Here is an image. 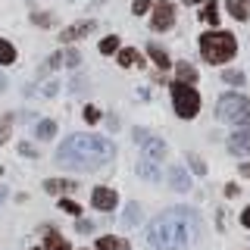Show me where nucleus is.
I'll list each match as a JSON object with an SVG mask.
<instances>
[{"instance_id": "obj_1", "label": "nucleus", "mask_w": 250, "mask_h": 250, "mask_svg": "<svg viewBox=\"0 0 250 250\" xmlns=\"http://www.w3.org/2000/svg\"><path fill=\"white\" fill-rule=\"evenodd\" d=\"M200 219L191 207H175L160 213L147 229V247L150 250H185L197 241Z\"/></svg>"}, {"instance_id": "obj_2", "label": "nucleus", "mask_w": 250, "mask_h": 250, "mask_svg": "<svg viewBox=\"0 0 250 250\" xmlns=\"http://www.w3.org/2000/svg\"><path fill=\"white\" fill-rule=\"evenodd\" d=\"M116 156V144L100 135H69L57 147V166L75 172H94Z\"/></svg>"}, {"instance_id": "obj_3", "label": "nucleus", "mask_w": 250, "mask_h": 250, "mask_svg": "<svg viewBox=\"0 0 250 250\" xmlns=\"http://www.w3.org/2000/svg\"><path fill=\"white\" fill-rule=\"evenodd\" d=\"M200 53L207 62H229L234 53H238V41H234L231 31H207V35H200Z\"/></svg>"}, {"instance_id": "obj_4", "label": "nucleus", "mask_w": 250, "mask_h": 250, "mask_svg": "<svg viewBox=\"0 0 250 250\" xmlns=\"http://www.w3.org/2000/svg\"><path fill=\"white\" fill-rule=\"evenodd\" d=\"M216 116L231 125H247L250 122V100L241 97V94H222L219 106H216Z\"/></svg>"}, {"instance_id": "obj_5", "label": "nucleus", "mask_w": 250, "mask_h": 250, "mask_svg": "<svg viewBox=\"0 0 250 250\" xmlns=\"http://www.w3.org/2000/svg\"><path fill=\"white\" fill-rule=\"evenodd\" d=\"M172 106L182 119H194L200 109V94L185 82H172Z\"/></svg>"}, {"instance_id": "obj_6", "label": "nucleus", "mask_w": 250, "mask_h": 250, "mask_svg": "<svg viewBox=\"0 0 250 250\" xmlns=\"http://www.w3.org/2000/svg\"><path fill=\"white\" fill-rule=\"evenodd\" d=\"M172 22H175V3H169V0H160V3H153L150 28H153V31H166V28H172Z\"/></svg>"}, {"instance_id": "obj_7", "label": "nucleus", "mask_w": 250, "mask_h": 250, "mask_svg": "<svg viewBox=\"0 0 250 250\" xmlns=\"http://www.w3.org/2000/svg\"><path fill=\"white\" fill-rule=\"evenodd\" d=\"M91 207H94V209H100V213H109V209L119 207V194H116L113 188L97 185V188L91 191Z\"/></svg>"}, {"instance_id": "obj_8", "label": "nucleus", "mask_w": 250, "mask_h": 250, "mask_svg": "<svg viewBox=\"0 0 250 250\" xmlns=\"http://www.w3.org/2000/svg\"><path fill=\"white\" fill-rule=\"evenodd\" d=\"M94 28H97V22H94V19L75 22V25H69L66 31H60V41H62V44H72V41H82V38H88V35H91Z\"/></svg>"}, {"instance_id": "obj_9", "label": "nucleus", "mask_w": 250, "mask_h": 250, "mask_svg": "<svg viewBox=\"0 0 250 250\" xmlns=\"http://www.w3.org/2000/svg\"><path fill=\"white\" fill-rule=\"evenodd\" d=\"M229 150H231L234 156H250V128L234 131V135L229 138Z\"/></svg>"}, {"instance_id": "obj_10", "label": "nucleus", "mask_w": 250, "mask_h": 250, "mask_svg": "<svg viewBox=\"0 0 250 250\" xmlns=\"http://www.w3.org/2000/svg\"><path fill=\"white\" fill-rule=\"evenodd\" d=\"M141 144H144V156H147V160H156V163H160L163 156H166V144H163L160 138H150V135H147Z\"/></svg>"}, {"instance_id": "obj_11", "label": "nucleus", "mask_w": 250, "mask_h": 250, "mask_svg": "<svg viewBox=\"0 0 250 250\" xmlns=\"http://www.w3.org/2000/svg\"><path fill=\"white\" fill-rule=\"evenodd\" d=\"M78 182H69V178H47L44 182V191L47 194H69V191H75Z\"/></svg>"}, {"instance_id": "obj_12", "label": "nucleus", "mask_w": 250, "mask_h": 250, "mask_svg": "<svg viewBox=\"0 0 250 250\" xmlns=\"http://www.w3.org/2000/svg\"><path fill=\"white\" fill-rule=\"evenodd\" d=\"M138 175L147 178V182H156V178H160V163H156V160H147V156H141V160H138Z\"/></svg>"}, {"instance_id": "obj_13", "label": "nucleus", "mask_w": 250, "mask_h": 250, "mask_svg": "<svg viewBox=\"0 0 250 250\" xmlns=\"http://www.w3.org/2000/svg\"><path fill=\"white\" fill-rule=\"evenodd\" d=\"M44 250H72V247H69V241L62 238L60 231L47 229V234H44Z\"/></svg>"}, {"instance_id": "obj_14", "label": "nucleus", "mask_w": 250, "mask_h": 250, "mask_svg": "<svg viewBox=\"0 0 250 250\" xmlns=\"http://www.w3.org/2000/svg\"><path fill=\"white\" fill-rule=\"evenodd\" d=\"M169 185L175 188V191H191V178H188V172L178 169V166L169 172Z\"/></svg>"}, {"instance_id": "obj_15", "label": "nucleus", "mask_w": 250, "mask_h": 250, "mask_svg": "<svg viewBox=\"0 0 250 250\" xmlns=\"http://www.w3.org/2000/svg\"><path fill=\"white\" fill-rule=\"evenodd\" d=\"M116 60H119L122 69H131V66H141V62H144L135 47H125V50H119V57H116Z\"/></svg>"}, {"instance_id": "obj_16", "label": "nucleus", "mask_w": 250, "mask_h": 250, "mask_svg": "<svg viewBox=\"0 0 250 250\" xmlns=\"http://www.w3.org/2000/svg\"><path fill=\"white\" fill-rule=\"evenodd\" d=\"M53 135H57V122H53V119L35 122V138H38V141H50Z\"/></svg>"}, {"instance_id": "obj_17", "label": "nucleus", "mask_w": 250, "mask_h": 250, "mask_svg": "<svg viewBox=\"0 0 250 250\" xmlns=\"http://www.w3.org/2000/svg\"><path fill=\"white\" fill-rule=\"evenodd\" d=\"M97 250H131V247H128V241H122V238L104 234V238H97Z\"/></svg>"}, {"instance_id": "obj_18", "label": "nucleus", "mask_w": 250, "mask_h": 250, "mask_svg": "<svg viewBox=\"0 0 250 250\" xmlns=\"http://www.w3.org/2000/svg\"><path fill=\"white\" fill-rule=\"evenodd\" d=\"M147 53H150V57H153V62H156V66H160V69H169V66H172L169 53L163 50V47H156V44H147Z\"/></svg>"}, {"instance_id": "obj_19", "label": "nucleus", "mask_w": 250, "mask_h": 250, "mask_svg": "<svg viewBox=\"0 0 250 250\" xmlns=\"http://www.w3.org/2000/svg\"><path fill=\"white\" fill-rule=\"evenodd\" d=\"M13 62H16V47L6 38H0V66H13Z\"/></svg>"}, {"instance_id": "obj_20", "label": "nucleus", "mask_w": 250, "mask_h": 250, "mask_svg": "<svg viewBox=\"0 0 250 250\" xmlns=\"http://www.w3.org/2000/svg\"><path fill=\"white\" fill-rule=\"evenodd\" d=\"M122 222L128 225V229L141 222V207H138V203H128V207H125V216H122Z\"/></svg>"}, {"instance_id": "obj_21", "label": "nucleus", "mask_w": 250, "mask_h": 250, "mask_svg": "<svg viewBox=\"0 0 250 250\" xmlns=\"http://www.w3.org/2000/svg\"><path fill=\"white\" fill-rule=\"evenodd\" d=\"M175 72H178V78H182L185 84L197 82V72H194V66H188V62H178V66H175Z\"/></svg>"}, {"instance_id": "obj_22", "label": "nucleus", "mask_w": 250, "mask_h": 250, "mask_svg": "<svg viewBox=\"0 0 250 250\" xmlns=\"http://www.w3.org/2000/svg\"><path fill=\"white\" fill-rule=\"evenodd\" d=\"M10 131H13V116H0V144H6L10 141Z\"/></svg>"}, {"instance_id": "obj_23", "label": "nucleus", "mask_w": 250, "mask_h": 250, "mask_svg": "<svg viewBox=\"0 0 250 250\" xmlns=\"http://www.w3.org/2000/svg\"><path fill=\"white\" fill-rule=\"evenodd\" d=\"M225 10H229V13H231V16H234L238 22H244V19H247V10H244V6L238 3V0H229V3H225Z\"/></svg>"}, {"instance_id": "obj_24", "label": "nucleus", "mask_w": 250, "mask_h": 250, "mask_svg": "<svg viewBox=\"0 0 250 250\" xmlns=\"http://www.w3.org/2000/svg\"><path fill=\"white\" fill-rule=\"evenodd\" d=\"M116 50H119V38L116 35H109V38L100 41V53H116Z\"/></svg>"}, {"instance_id": "obj_25", "label": "nucleus", "mask_w": 250, "mask_h": 250, "mask_svg": "<svg viewBox=\"0 0 250 250\" xmlns=\"http://www.w3.org/2000/svg\"><path fill=\"white\" fill-rule=\"evenodd\" d=\"M60 209H62V213H69V216H82V207H78L75 200H69V197L60 200Z\"/></svg>"}, {"instance_id": "obj_26", "label": "nucleus", "mask_w": 250, "mask_h": 250, "mask_svg": "<svg viewBox=\"0 0 250 250\" xmlns=\"http://www.w3.org/2000/svg\"><path fill=\"white\" fill-rule=\"evenodd\" d=\"M200 19H203V22H209V25H216V22H219V10H216V3H207V10L200 13Z\"/></svg>"}, {"instance_id": "obj_27", "label": "nucleus", "mask_w": 250, "mask_h": 250, "mask_svg": "<svg viewBox=\"0 0 250 250\" xmlns=\"http://www.w3.org/2000/svg\"><path fill=\"white\" fill-rule=\"evenodd\" d=\"M78 62H82V53H78V50H66V53H62V66L75 69Z\"/></svg>"}, {"instance_id": "obj_28", "label": "nucleus", "mask_w": 250, "mask_h": 250, "mask_svg": "<svg viewBox=\"0 0 250 250\" xmlns=\"http://www.w3.org/2000/svg\"><path fill=\"white\" fill-rule=\"evenodd\" d=\"M222 82H229V84H244V72L229 69V72H222Z\"/></svg>"}, {"instance_id": "obj_29", "label": "nucleus", "mask_w": 250, "mask_h": 250, "mask_svg": "<svg viewBox=\"0 0 250 250\" xmlns=\"http://www.w3.org/2000/svg\"><path fill=\"white\" fill-rule=\"evenodd\" d=\"M150 6H153L150 0H135V3H131V13H135V16H144Z\"/></svg>"}, {"instance_id": "obj_30", "label": "nucleus", "mask_w": 250, "mask_h": 250, "mask_svg": "<svg viewBox=\"0 0 250 250\" xmlns=\"http://www.w3.org/2000/svg\"><path fill=\"white\" fill-rule=\"evenodd\" d=\"M19 153H22V156H28V160H35V156H38V147H35V144H28V141H22V144H19Z\"/></svg>"}, {"instance_id": "obj_31", "label": "nucleus", "mask_w": 250, "mask_h": 250, "mask_svg": "<svg viewBox=\"0 0 250 250\" xmlns=\"http://www.w3.org/2000/svg\"><path fill=\"white\" fill-rule=\"evenodd\" d=\"M97 119H100V109H97V106H88V109H84V122H91V125H94Z\"/></svg>"}, {"instance_id": "obj_32", "label": "nucleus", "mask_w": 250, "mask_h": 250, "mask_svg": "<svg viewBox=\"0 0 250 250\" xmlns=\"http://www.w3.org/2000/svg\"><path fill=\"white\" fill-rule=\"evenodd\" d=\"M191 169H194V172H200V175H203V172H207V163H203L200 156H194V153H191Z\"/></svg>"}, {"instance_id": "obj_33", "label": "nucleus", "mask_w": 250, "mask_h": 250, "mask_svg": "<svg viewBox=\"0 0 250 250\" xmlns=\"http://www.w3.org/2000/svg\"><path fill=\"white\" fill-rule=\"evenodd\" d=\"M31 22H38V25H50L53 16H47V13H35V16H31Z\"/></svg>"}, {"instance_id": "obj_34", "label": "nucleus", "mask_w": 250, "mask_h": 250, "mask_svg": "<svg viewBox=\"0 0 250 250\" xmlns=\"http://www.w3.org/2000/svg\"><path fill=\"white\" fill-rule=\"evenodd\" d=\"M75 229L82 231V234H88V231H94V222H88V219H78V222H75Z\"/></svg>"}, {"instance_id": "obj_35", "label": "nucleus", "mask_w": 250, "mask_h": 250, "mask_svg": "<svg viewBox=\"0 0 250 250\" xmlns=\"http://www.w3.org/2000/svg\"><path fill=\"white\" fill-rule=\"evenodd\" d=\"M62 66V53H50V60H47V69H57Z\"/></svg>"}, {"instance_id": "obj_36", "label": "nucleus", "mask_w": 250, "mask_h": 250, "mask_svg": "<svg viewBox=\"0 0 250 250\" xmlns=\"http://www.w3.org/2000/svg\"><path fill=\"white\" fill-rule=\"evenodd\" d=\"M57 91H60V84H57V82H47V84H44V97H53Z\"/></svg>"}, {"instance_id": "obj_37", "label": "nucleus", "mask_w": 250, "mask_h": 250, "mask_svg": "<svg viewBox=\"0 0 250 250\" xmlns=\"http://www.w3.org/2000/svg\"><path fill=\"white\" fill-rule=\"evenodd\" d=\"M241 222H244V225H247V229H250V207L244 209V213H241Z\"/></svg>"}, {"instance_id": "obj_38", "label": "nucleus", "mask_w": 250, "mask_h": 250, "mask_svg": "<svg viewBox=\"0 0 250 250\" xmlns=\"http://www.w3.org/2000/svg\"><path fill=\"white\" fill-rule=\"evenodd\" d=\"M3 91H6V75L0 72V94H3Z\"/></svg>"}, {"instance_id": "obj_39", "label": "nucleus", "mask_w": 250, "mask_h": 250, "mask_svg": "<svg viewBox=\"0 0 250 250\" xmlns=\"http://www.w3.org/2000/svg\"><path fill=\"white\" fill-rule=\"evenodd\" d=\"M241 172H244V175H250V163H247V166H241Z\"/></svg>"}, {"instance_id": "obj_40", "label": "nucleus", "mask_w": 250, "mask_h": 250, "mask_svg": "<svg viewBox=\"0 0 250 250\" xmlns=\"http://www.w3.org/2000/svg\"><path fill=\"white\" fill-rule=\"evenodd\" d=\"M238 3H241V6H250V0H238Z\"/></svg>"}, {"instance_id": "obj_41", "label": "nucleus", "mask_w": 250, "mask_h": 250, "mask_svg": "<svg viewBox=\"0 0 250 250\" xmlns=\"http://www.w3.org/2000/svg\"><path fill=\"white\" fill-rule=\"evenodd\" d=\"M188 3H207V0H188Z\"/></svg>"}, {"instance_id": "obj_42", "label": "nucleus", "mask_w": 250, "mask_h": 250, "mask_svg": "<svg viewBox=\"0 0 250 250\" xmlns=\"http://www.w3.org/2000/svg\"><path fill=\"white\" fill-rule=\"evenodd\" d=\"M31 250H41V247H31Z\"/></svg>"}, {"instance_id": "obj_43", "label": "nucleus", "mask_w": 250, "mask_h": 250, "mask_svg": "<svg viewBox=\"0 0 250 250\" xmlns=\"http://www.w3.org/2000/svg\"><path fill=\"white\" fill-rule=\"evenodd\" d=\"M72 3H75V0H72Z\"/></svg>"}]
</instances>
